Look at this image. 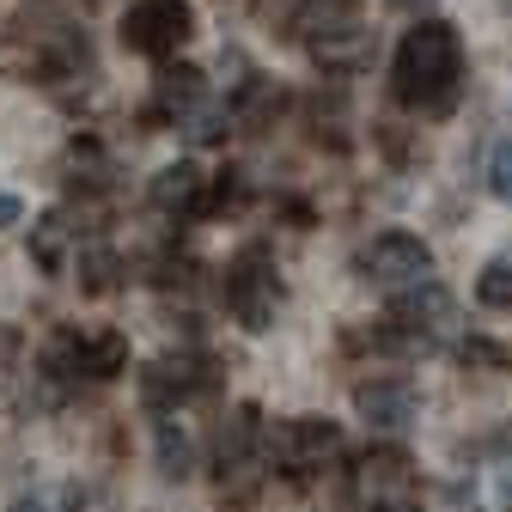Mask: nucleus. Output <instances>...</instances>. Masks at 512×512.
<instances>
[{"label": "nucleus", "instance_id": "f257e3e1", "mask_svg": "<svg viewBox=\"0 0 512 512\" xmlns=\"http://www.w3.org/2000/svg\"><path fill=\"white\" fill-rule=\"evenodd\" d=\"M464 86V43L445 19H415L397 49V98L421 116H445Z\"/></svg>", "mask_w": 512, "mask_h": 512}, {"label": "nucleus", "instance_id": "f03ea898", "mask_svg": "<svg viewBox=\"0 0 512 512\" xmlns=\"http://www.w3.org/2000/svg\"><path fill=\"white\" fill-rule=\"evenodd\" d=\"M281 299H287V287H281V275H275V256H269L263 244L238 250V263L226 269V305H232V317H238V324H244L250 336L275 330Z\"/></svg>", "mask_w": 512, "mask_h": 512}, {"label": "nucleus", "instance_id": "7ed1b4c3", "mask_svg": "<svg viewBox=\"0 0 512 512\" xmlns=\"http://www.w3.org/2000/svg\"><path fill=\"white\" fill-rule=\"evenodd\" d=\"M336 452H342V427L330 415H293V421L269 427V464L281 476H293V482L317 476Z\"/></svg>", "mask_w": 512, "mask_h": 512}, {"label": "nucleus", "instance_id": "20e7f679", "mask_svg": "<svg viewBox=\"0 0 512 512\" xmlns=\"http://www.w3.org/2000/svg\"><path fill=\"white\" fill-rule=\"evenodd\" d=\"M189 31H196L189 0H128V13H122V43L153 61L177 55V43H189Z\"/></svg>", "mask_w": 512, "mask_h": 512}, {"label": "nucleus", "instance_id": "39448f33", "mask_svg": "<svg viewBox=\"0 0 512 512\" xmlns=\"http://www.w3.org/2000/svg\"><path fill=\"white\" fill-rule=\"evenodd\" d=\"M360 269L378 287H409V281H427L433 275V250L415 232H378L366 244V256H360Z\"/></svg>", "mask_w": 512, "mask_h": 512}, {"label": "nucleus", "instance_id": "423d86ee", "mask_svg": "<svg viewBox=\"0 0 512 512\" xmlns=\"http://www.w3.org/2000/svg\"><path fill=\"white\" fill-rule=\"evenodd\" d=\"M354 409L372 433H403L415 415H421V391L409 378H366L354 391Z\"/></svg>", "mask_w": 512, "mask_h": 512}, {"label": "nucleus", "instance_id": "0eeeda50", "mask_svg": "<svg viewBox=\"0 0 512 512\" xmlns=\"http://www.w3.org/2000/svg\"><path fill=\"white\" fill-rule=\"evenodd\" d=\"M305 49H311V61L324 74H360V68H372V31L360 25V19H342V25H324V31H311L305 37Z\"/></svg>", "mask_w": 512, "mask_h": 512}, {"label": "nucleus", "instance_id": "6e6552de", "mask_svg": "<svg viewBox=\"0 0 512 512\" xmlns=\"http://www.w3.org/2000/svg\"><path fill=\"white\" fill-rule=\"evenodd\" d=\"M360 494L366 506H391V500H415V476H409V452H397V445H372V452L360 458Z\"/></svg>", "mask_w": 512, "mask_h": 512}, {"label": "nucleus", "instance_id": "1a4fd4ad", "mask_svg": "<svg viewBox=\"0 0 512 512\" xmlns=\"http://www.w3.org/2000/svg\"><path fill=\"white\" fill-rule=\"evenodd\" d=\"M256 433H263L256 403H238V409L220 421V482H232V488L250 482V470H256Z\"/></svg>", "mask_w": 512, "mask_h": 512}, {"label": "nucleus", "instance_id": "9d476101", "mask_svg": "<svg viewBox=\"0 0 512 512\" xmlns=\"http://www.w3.org/2000/svg\"><path fill=\"white\" fill-rule=\"evenodd\" d=\"M488 464L470 476V506L476 512H512V427H500L488 439Z\"/></svg>", "mask_w": 512, "mask_h": 512}, {"label": "nucleus", "instance_id": "9b49d317", "mask_svg": "<svg viewBox=\"0 0 512 512\" xmlns=\"http://www.w3.org/2000/svg\"><path fill=\"white\" fill-rule=\"evenodd\" d=\"M214 384V366L208 360H196V354H177V360H159L153 372H147V397L153 403H189V397H202Z\"/></svg>", "mask_w": 512, "mask_h": 512}, {"label": "nucleus", "instance_id": "f8f14e48", "mask_svg": "<svg viewBox=\"0 0 512 512\" xmlns=\"http://www.w3.org/2000/svg\"><path fill=\"white\" fill-rule=\"evenodd\" d=\"M153 208L159 214H196L202 208V196H208V177H202V165H189V159H177V165H165L159 177H153Z\"/></svg>", "mask_w": 512, "mask_h": 512}, {"label": "nucleus", "instance_id": "ddd939ff", "mask_svg": "<svg viewBox=\"0 0 512 512\" xmlns=\"http://www.w3.org/2000/svg\"><path fill=\"white\" fill-rule=\"evenodd\" d=\"M153 452H159V476H171V482H183L189 470H196V445H189V427L177 415L153 421Z\"/></svg>", "mask_w": 512, "mask_h": 512}, {"label": "nucleus", "instance_id": "4468645a", "mask_svg": "<svg viewBox=\"0 0 512 512\" xmlns=\"http://www.w3.org/2000/svg\"><path fill=\"white\" fill-rule=\"evenodd\" d=\"M31 256H37L43 275H61V269H68V220H61V214H43V220L31 226Z\"/></svg>", "mask_w": 512, "mask_h": 512}, {"label": "nucleus", "instance_id": "2eb2a0df", "mask_svg": "<svg viewBox=\"0 0 512 512\" xmlns=\"http://www.w3.org/2000/svg\"><path fill=\"white\" fill-rule=\"evenodd\" d=\"M202 104V74L196 68H165L159 74V110L165 116H189Z\"/></svg>", "mask_w": 512, "mask_h": 512}, {"label": "nucleus", "instance_id": "dca6fc26", "mask_svg": "<svg viewBox=\"0 0 512 512\" xmlns=\"http://www.w3.org/2000/svg\"><path fill=\"white\" fill-rule=\"evenodd\" d=\"M80 287L86 293H110L116 287V250L110 244H86L80 250Z\"/></svg>", "mask_w": 512, "mask_h": 512}, {"label": "nucleus", "instance_id": "f3484780", "mask_svg": "<svg viewBox=\"0 0 512 512\" xmlns=\"http://www.w3.org/2000/svg\"><path fill=\"white\" fill-rule=\"evenodd\" d=\"M342 19H354V0H305V7L293 13V31H299V37H311V31L342 25Z\"/></svg>", "mask_w": 512, "mask_h": 512}, {"label": "nucleus", "instance_id": "a211bd4d", "mask_svg": "<svg viewBox=\"0 0 512 512\" xmlns=\"http://www.w3.org/2000/svg\"><path fill=\"white\" fill-rule=\"evenodd\" d=\"M476 299H482L488 311H512V263H488V269L476 275Z\"/></svg>", "mask_w": 512, "mask_h": 512}, {"label": "nucleus", "instance_id": "6ab92c4d", "mask_svg": "<svg viewBox=\"0 0 512 512\" xmlns=\"http://www.w3.org/2000/svg\"><path fill=\"white\" fill-rule=\"evenodd\" d=\"M458 360H464V366H488V372H506V366H512V354H506L500 342H488V336H464V342H458Z\"/></svg>", "mask_w": 512, "mask_h": 512}, {"label": "nucleus", "instance_id": "aec40b11", "mask_svg": "<svg viewBox=\"0 0 512 512\" xmlns=\"http://www.w3.org/2000/svg\"><path fill=\"white\" fill-rule=\"evenodd\" d=\"M488 189L512 208V141H500V147L488 153Z\"/></svg>", "mask_w": 512, "mask_h": 512}, {"label": "nucleus", "instance_id": "412c9836", "mask_svg": "<svg viewBox=\"0 0 512 512\" xmlns=\"http://www.w3.org/2000/svg\"><path fill=\"white\" fill-rule=\"evenodd\" d=\"M13 512H55V500H49V494H19Z\"/></svg>", "mask_w": 512, "mask_h": 512}, {"label": "nucleus", "instance_id": "4be33fe9", "mask_svg": "<svg viewBox=\"0 0 512 512\" xmlns=\"http://www.w3.org/2000/svg\"><path fill=\"white\" fill-rule=\"evenodd\" d=\"M19 214H25V208H19V196H0V232L19 226Z\"/></svg>", "mask_w": 512, "mask_h": 512}, {"label": "nucleus", "instance_id": "5701e85b", "mask_svg": "<svg viewBox=\"0 0 512 512\" xmlns=\"http://www.w3.org/2000/svg\"><path fill=\"white\" fill-rule=\"evenodd\" d=\"M391 7H397V13H415V19H421V13H433V7H439V0H391Z\"/></svg>", "mask_w": 512, "mask_h": 512}]
</instances>
